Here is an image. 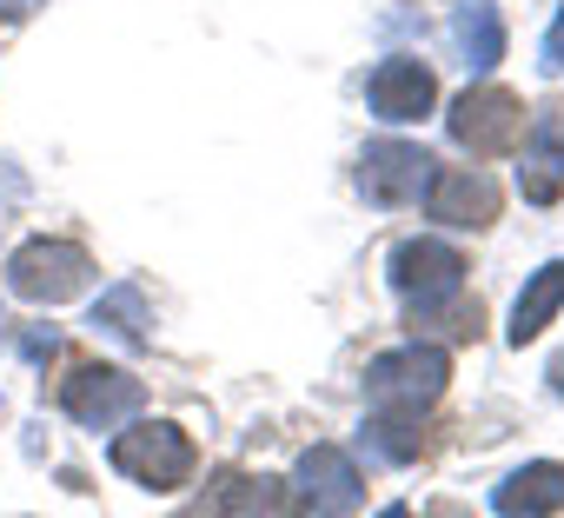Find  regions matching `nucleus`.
<instances>
[{
  "label": "nucleus",
  "instance_id": "f257e3e1",
  "mask_svg": "<svg viewBox=\"0 0 564 518\" xmlns=\"http://www.w3.org/2000/svg\"><path fill=\"white\" fill-rule=\"evenodd\" d=\"M107 458H113V472H127V478L147 485V492H180V485L199 472V452H193V439H186L173 419H140V425H127Z\"/></svg>",
  "mask_w": 564,
  "mask_h": 518
},
{
  "label": "nucleus",
  "instance_id": "6e6552de",
  "mask_svg": "<svg viewBox=\"0 0 564 518\" xmlns=\"http://www.w3.org/2000/svg\"><path fill=\"white\" fill-rule=\"evenodd\" d=\"M366 100H372V114H379V120L405 127V120H425V114H432V100H438V80H432V67H425V61H405V54H392V61H379V67H372V80H366Z\"/></svg>",
  "mask_w": 564,
  "mask_h": 518
},
{
  "label": "nucleus",
  "instance_id": "f03ea898",
  "mask_svg": "<svg viewBox=\"0 0 564 518\" xmlns=\"http://www.w3.org/2000/svg\"><path fill=\"white\" fill-rule=\"evenodd\" d=\"M94 252L80 239H28L14 259H8V287L28 300V306H61L74 293L94 287Z\"/></svg>",
  "mask_w": 564,
  "mask_h": 518
},
{
  "label": "nucleus",
  "instance_id": "aec40b11",
  "mask_svg": "<svg viewBox=\"0 0 564 518\" xmlns=\"http://www.w3.org/2000/svg\"><path fill=\"white\" fill-rule=\"evenodd\" d=\"M544 74H564V8H557V21H551V34H544V61H538Z\"/></svg>",
  "mask_w": 564,
  "mask_h": 518
},
{
  "label": "nucleus",
  "instance_id": "f3484780",
  "mask_svg": "<svg viewBox=\"0 0 564 518\" xmlns=\"http://www.w3.org/2000/svg\"><path fill=\"white\" fill-rule=\"evenodd\" d=\"M239 498H246V472H239V465H219V472H213V485H206L186 511H173V518H232V511H239Z\"/></svg>",
  "mask_w": 564,
  "mask_h": 518
},
{
  "label": "nucleus",
  "instance_id": "dca6fc26",
  "mask_svg": "<svg viewBox=\"0 0 564 518\" xmlns=\"http://www.w3.org/2000/svg\"><path fill=\"white\" fill-rule=\"evenodd\" d=\"M239 518H313V511L300 505V492H293L286 478H246Z\"/></svg>",
  "mask_w": 564,
  "mask_h": 518
},
{
  "label": "nucleus",
  "instance_id": "7ed1b4c3",
  "mask_svg": "<svg viewBox=\"0 0 564 518\" xmlns=\"http://www.w3.org/2000/svg\"><path fill=\"white\" fill-rule=\"evenodd\" d=\"M445 379H452L445 346H419L412 339V346L379 353L366 366V399H372V412H425V406H438Z\"/></svg>",
  "mask_w": 564,
  "mask_h": 518
},
{
  "label": "nucleus",
  "instance_id": "5701e85b",
  "mask_svg": "<svg viewBox=\"0 0 564 518\" xmlns=\"http://www.w3.org/2000/svg\"><path fill=\"white\" fill-rule=\"evenodd\" d=\"M379 518H412V511H405V505H386V511H379Z\"/></svg>",
  "mask_w": 564,
  "mask_h": 518
},
{
  "label": "nucleus",
  "instance_id": "4468645a",
  "mask_svg": "<svg viewBox=\"0 0 564 518\" xmlns=\"http://www.w3.org/2000/svg\"><path fill=\"white\" fill-rule=\"evenodd\" d=\"M412 306V333H445V339H478L485 326V306L458 287V293H438V300H405Z\"/></svg>",
  "mask_w": 564,
  "mask_h": 518
},
{
  "label": "nucleus",
  "instance_id": "423d86ee",
  "mask_svg": "<svg viewBox=\"0 0 564 518\" xmlns=\"http://www.w3.org/2000/svg\"><path fill=\"white\" fill-rule=\"evenodd\" d=\"M293 492L313 518H352L366 505V478H359L352 452H339V445H313L293 472Z\"/></svg>",
  "mask_w": 564,
  "mask_h": 518
},
{
  "label": "nucleus",
  "instance_id": "2eb2a0df",
  "mask_svg": "<svg viewBox=\"0 0 564 518\" xmlns=\"http://www.w3.org/2000/svg\"><path fill=\"white\" fill-rule=\"evenodd\" d=\"M94 326H107L113 339H127V346H147V300H140V287H113V293H100V306H94Z\"/></svg>",
  "mask_w": 564,
  "mask_h": 518
},
{
  "label": "nucleus",
  "instance_id": "ddd939ff",
  "mask_svg": "<svg viewBox=\"0 0 564 518\" xmlns=\"http://www.w3.org/2000/svg\"><path fill=\"white\" fill-rule=\"evenodd\" d=\"M452 41L465 47V67L491 74V67L505 61V14L491 8V0H465L458 21H452Z\"/></svg>",
  "mask_w": 564,
  "mask_h": 518
},
{
  "label": "nucleus",
  "instance_id": "412c9836",
  "mask_svg": "<svg viewBox=\"0 0 564 518\" xmlns=\"http://www.w3.org/2000/svg\"><path fill=\"white\" fill-rule=\"evenodd\" d=\"M425 518H471V511H465V505H452V498H445V505H432V511H425Z\"/></svg>",
  "mask_w": 564,
  "mask_h": 518
},
{
  "label": "nucleus",
  "instance_id": "20e7f679",
  "mask_svg": "<svg viewBox=\"0 0 564 518\" xmlns=\"http://www.w3.org/2000/svg\"><path fill=\"white\" fill-rule=\"evenodd\" d=\"M445 127H452V140H458L471 160H505V153L524 147L531 114H524V100L505 94V87H471V94H458V107H452Z\"/></svg>",
  "mask_w": 564,
  "mask_h": 518
},
{
  "label": "nucleus",
  "instance_id": "1a4fd4ad",
  "mask_svg": "<svg viewBox=\"0 0 564 518\" xmlns=\"http://www.w3.org/2000/svg\"><path fill=\"white\" fill-rule=\"evenodd\" d=\"M425 206H432V219L478 233V226L498 219V186H491V173H478V166H452V173H432Z\"/></svg>",
  "mask_w": 564,
  "mask_h": 518
},
{
  "label": "nucleus",
  "instance_id": "4be33fe9",
  "mask_svg": "<svg viewBox=\"0 0 564 518\" xmlns=\"http://www.w3.org/2000/svg\"><path fill=\"white\" fill-rule=\"evenodd\" d=\"M551 392H557V399H564V353H557V359H551Z\"/></svg>",
  "mask_w": 564,
  "mask_h": 518
},
{
  "label": "nucleus",
  "instance_id": "a211bd4d",
  "mask_svg": "<svg viewBox=\"0 0 564 518\" xmlns=\"http://www.w3.org/2000/svg\"><path fill=\"white\" fill-rule=\"evenodd\" d=\"M524 140H531V153H557V160H564V100H551V107L524 127Z\"/></svg>",
  "mask_w": 564,
  "mask_h": 518
},
{
  "label": "nucleus",
  "instance_id": "9d476101",
  "mask_svg": "<svg viewBox=\"0 0 564 518\" xmlns=\"http://www.w3.org/2000/svg\"><path fill=\"white\" fill-rule=\"evenodd\" d=\"M392 287L405 300H438V293H458L465 287V259L445 246V239H405L392 252Z\"/></svg>",
  "mask_w": 564,
  "mask_h": 518
},
{
  "label": "nucleus",
  "instance_id": "0eeeda50",
  "mask_svg": "<svg viewBox=\"0 0 564 518\" xmlns=\"http://www.w3.org/2000/svg\"><path fill=\"white\" fill-rule=\"evenodd\" d=\"M425 186H432V153H425V147H412V140H379V147H366V160H359V193H366L372 206H412Z\"/></svg>",
  "mask_w": 564,
  "mask_h": 518
},
{
  "label": "nucleus",
  "instance_id": "6ab92c4d",
  "mask_svg": "<svg viewBox=\"0 0 564 518\" xmlns=\"http://www.w3.org/2000/svg\"><path fill=\"white\" fill-rule=\"evenodd\" d=\"M14 353L34 359V366H47V359H61V333L54 326H14Z\"/></svg>",
  "mask_w": 564,
  "mask_h": 518
},
{
  "label": "nucleus",
  "instance_id": "39448f33",
  "mask_svg": "<svg viewBox=\"0 0 564 518\" xmlns=\"http://www.w3.org/2000/svg\"><path fill=\"white\" fill-rule=\"evenodd\" d=\"M54 399H61V412H67L74 425H87V432H120V425L140 412L147 386H140L133 373H120V366H74V373L54 386Z\"/></svg>",
  "mask_w": 564,
  "mask_h": 518
},
{
  "label": "nucleus",
  "instance_id": "9b49d317",
  "mask_svg": "<svg viewBox=\"0 0 564 518\" xmlns=\"http://www.w3.org/2000/svg\"><path fill=\"white\" fill-rule=\"evenodd\" d=\"M491 505H498L505 518H557V511H564V465H557V458L518 465V472L491 492Z\"/></svg>",
  "mask_w": 564,
  "mask_h": 518
},
{
  "label": "nucleus",
  "instance_id": "f8f14e48",
  "mask_svg": "<svg viewBox=\"0 0 564 518\" xmlns=\"http://www.w3.org/2000/svg\"><path fill=\"white\" fill-rule=\"evenodd\" d=\"M557 306H564V259H551V267H538V273H531V287H524V293H518V306H511L505 339H511V346H531V339L557 320Z\"/></svg>",
  "mask_w": 564,
  "mask_h": 518
}]
</instances>
